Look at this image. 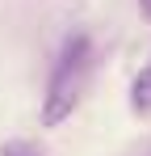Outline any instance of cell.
I'll return each instance as SVG.
<instances>
[{"mask_svg": "<svg viewBox=\"0 0 151 156\" xmlns=\"http://www.w3.org/2000/svg\"><path fill=\"white\" fill-rule=\"evenodd\" d=\"M92 72V42L84 34L67 38L63 55L55 59V72L46 80V97H42V127H59L63 118H72V110L84 97V84Z\"/></svg>", "mask_w": 151, "mask_h": 156, "instance_id": "6da1fadb", "label": "cell"}, {"mask_svg": "<svg viewBox=\"0 0 151 156\" xmlns=\"http://www.w3.org/2000/svg\"><path fill=\"white\" fill-rule=\"evenodd\" d=\"M0 156H42L29 139H4L0 144Z\"/></svg>", "mask_w": 151, "mask_h": 156, "instance_id": "7a4b0ae2", "label": "cell"}, {"mask_svg": "<svg viewBox=\"0 0 151 156\" xmlns=\"http://www.w3.org/2000/svg\"><path fill=\"white\" fill-rule=\"evenodd\" d=\"M143 13H147V17H151V0H143Z\"/></svg>", "mask_w": 151, "mask_h": 156, "instance_id": "3957f363", "label": "cell"}]
</instances>
